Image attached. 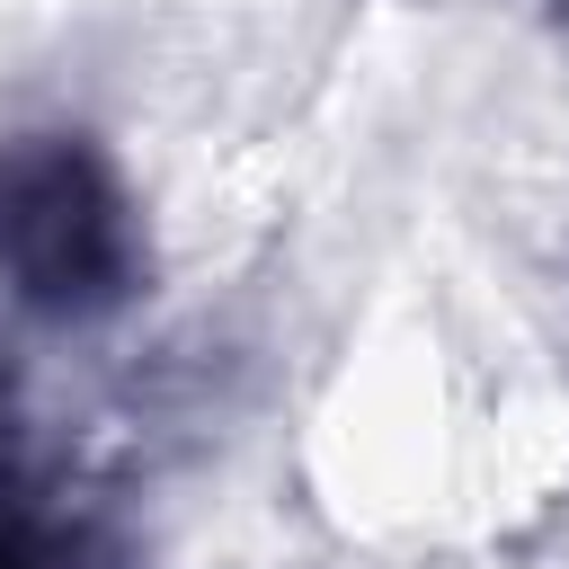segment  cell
<instances>
[{
    "mask_svg": "<svg viewBox=\"0 0 569 569\" xmlns=\"http://www.w3.org/2000/svg\"><path fill=\"white\" fill-rule=\"evenodd\" d=\"M0 258L27 293L80 302L116 276V204L71 151H36L0 169Z\"/></svg>",
    "mask_w": 569,
    "mask_h": 569,
    "instance_id": "6da1fadb",
    "label": "cell"
}]
</instances>
